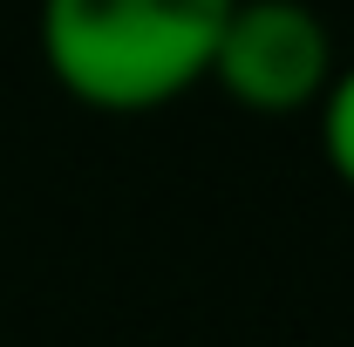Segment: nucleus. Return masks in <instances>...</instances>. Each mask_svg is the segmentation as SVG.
I'll return each mask as SVG.
<instances>
[{
    "mask_svg": "<svg viewBox=\"0 0 354 347\" xmlns=\"http://www.w3.org/2000/svg\"><path fill=\"white\" fill-rule=\"evenodd\" d=\"M232 0H41L35 41L62 95L102 116H143L212 75Z\"/></svg>",
    "mask_w": 354,
    "mask_h": 347,
    "instance_id": "f257e3e1",
    "label": "nucleus"
},
{
    "mask_svg": "<svg viewBox=\"0 0 354 347\" xmlns=\"http://www.w3.org/2000/svg\"><path fill=\"white\" fill-rule=\"evenodd\" d=\"M334 75V35L307 0H232L212 48V75L252 116H300Z\"/></svg>",
    "mask_w": 354,
    "mask_h": 347,
    "instance_id": "f03ea898",
    "label": "nucleus"
},
{
    "mask_svg": "<svg viewBox=\"0 0 354 347\" xmlns=\"http://www.w3.org/2000/svg\"><path fill=\"white\" fill-rule=\"evenodd\" d=\"M313 116H320V157H327V171L354 191V62L327 75Z\"/></svg>",
    "mask_w": 354,
    "mask_h": 347,
    "instance_id": "7ed1b4c3",
    "label": "nucleus"
}]
</instances>
